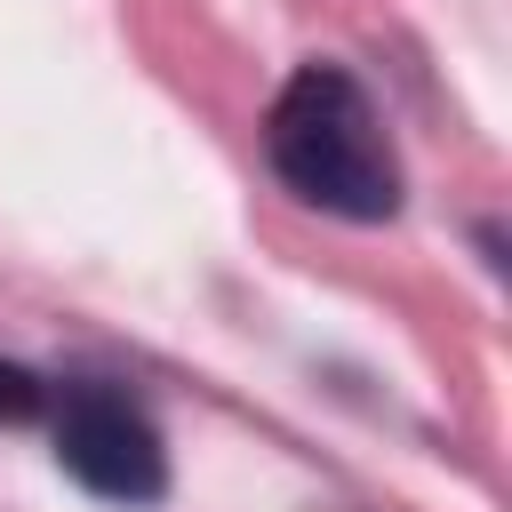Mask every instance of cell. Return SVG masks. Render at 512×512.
<instances>
[{
  "label": "cell",
  "mask_w": 512,
  "mask_h": 512,
  "mask_svg": "<svg viewBox=\"0 0 512 512\" xmlns=\"http://www.w3.org/2000/svg\"><path fill=\"white\" fill-rule=\"evenodd\" d=\"M56 464L112 504H152L168 488V448L152 416L112 384H72L56 400Z\"/></svg>",
  "instance_id": "obj_2"
},
{
  "label": "cell",
  "mask_w": 512,
  "mask_h": 512,
  "mask_svg": "<svg viewBox=\"0 0 512 512\" xmlns=\"http://www.w3.org/2000/svg\"><path fill=\"white\" fill-rule=\"evenodd\" d=\"M40 408H48V384L24 360H0V424H32Z\"/></svg>",
  "instance_id": "obj_3"
},
{
  "label": "cell",
  "mask_w": 512,
  "mask_h": 512,
  "mask_svg": "<svg viewBox=\"0 0 512 512\" xmlns=\"http://www.w3.org/2000/svg\"><path fill=\"white\" fill-rule=\"evenodd\" d=\"M272 168L288 176L296 200L328 208V216H352V224H384L400 208V160H392V136L376 120V104L360 96L352 72L336 64H304L280 104H272Z\"/></svg>",
  "instance_id": "obj_1"
}]
</instances>
